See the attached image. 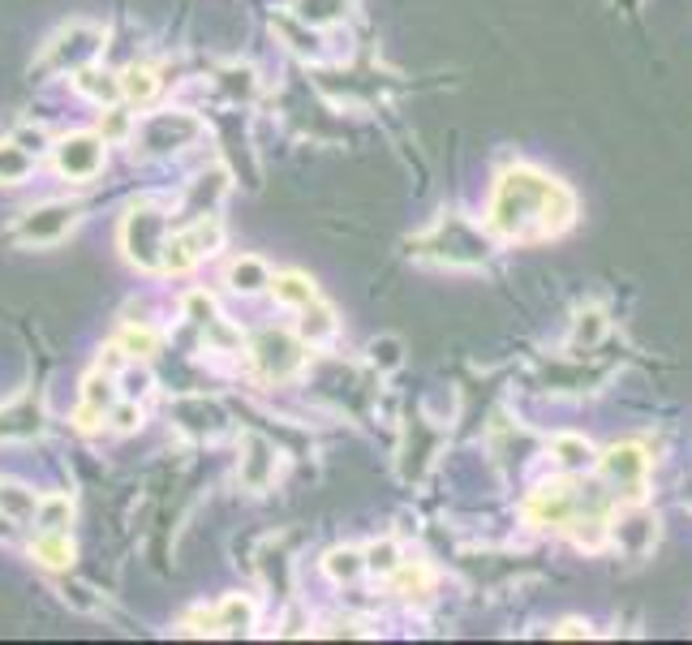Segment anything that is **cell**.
Masks as SVG:
<instances>
[{"label": "cell", "mask_w": 692, "mask_h": 645, "mask_svg": "<svg viewBox=\"0 0 692 645\" xmlns=\"http://www.w3.org/2000/svg\"><path fill=\"white\" fill-rule=\"evenodd\" d=\"M576 224V194L534 164H516L494 181L486 228L499 241H551Z\"/></svg>", "instance_id": "cell-1"}, {"label": "cell", "mask_w": 692, "mask_h": 645, "mask_svg": "<svg viewBox=\"0 0 692 645\" xmlns=\"http://www.w3.org/2000/svg\"><path fill=\"white\" fill-rule=\"evenodd\" d=\"M417 259H430V263H448V267H478L490 254V237L469 228L461 215H443L421 241L414 246Z\"/></svg>", "instance_id": "cell-2"}, {"label": "cell", "mask_w": 692, "mask_h": 645, "mask_svg": "<svg viewBox=\"0 0 692 645\" xmlns=\"http://www.w3.org/2000/svg\"><path fill=\"white\" fill-rule=\"evenodd\" d=\"M594 465H598L602 482L616 487V495H623V500H641L654 461H649V452H645L641 443H616V447H607Z\"/></svg>", "instance_id": "cell-3"}, {"label": "cell", "mask_w": 692, "mask_h": 645, "mask_svg": "<svg viewBox=\"0 0 692 645\" xmlns=\"http://www.w3.org/2000/svg\"><path fill=\"white\" fill-rule=\"evenodd\" d=\"M607 542H616L628 560H645L658 542V516L649 507H641V500H628L623 512H611Z\"/></svg>", "instance_id": "cell-4"}, {"label": "cell", "mask_w": 692, "mask_h": 645, "mask_svg": "<svg viewBox=\"0 0 692 645\" xmlns=\"http://www.w3.org/2000/svg\"><path fill=\"white\" fill-rule=\"evenodd\" d=\"M215 246H219V224L215 219H199V224H190L186 232H177L172 241H164V267L168 272H186V267H194L203 254H215Z\"/></svg>", "instance_id": "cell-5"}, {"label": "cell", "mask_w": 692, "mask_h": 645, "mask_svg": "<svg viewBox=\"0 0 692 645\" xmlns=\"http://www.w3.org/2000/svg\"><path fill=\"white\" fill-rule=\"evenodd\" d=\"M104 139L99 134H70L57 143V168L70 181H95L104 168Z\"/></svg>", "instance_id": "cell-6"}, {"label": "cell", "mask_w": 692, "mask_h": 645, "mask_svg": "<svg viewBox=\"0 0 692 645\" xmlns=\"http://www.w3.org/2000/svg\"><path fill=\"white\" fill-rule=\"evenodd\" d=\"M73 224H77V207H70V203H48V207L31 212L17 224V241H26V246H48V241H61Z\"/></svg>", "instance_id": "cell-7"}, {"label": "cell", "mask_w": 692, "mask_h": 645, "mask_svg": "<svg viewBox=\"0 0 692 645\" xmlns=\"http://www.w3.org/2000/svg\"><path fill=\"white\" fill-rule=\"evenodd\" d=\"M301 345L297 341H288L284 332H263L259 341H254V361L263 366V374L267 379H288L297 366H301Z\"/></svg>", "instance_id": "cell-8"}, {"label": "cell", "mask_w": 692, "mask_h": 645, "mask_svg": "<svg viewBox=\"0 0 692 645\" xmlns=\"http://www.w3.org/2000/svg\"><path fill=\"white\" fill-rule=\"evenodd\" d=\"M607 336V310L602 306H585L572 323V336H568V354L572 358H589Z\"/></svg>", "instance_id": "cell-9"}, {"label": "cell", "mask_w": 692, "mask_h": 645, "mask_svg": "<svg viewBox=\"0 0 692 645\" xmlns=\"http://www.w3.org/2000/svg\"><path fill=\"white\" fill-rule=\"evenodd\" d=\"M31 556L48 569H70L73 564V542L65 529H44L35 542H31Z\"/></svg>", "instance_id": "cell-10"}, {"label": "cell", "mask_w": 692, "mask_h": 645, "mask_svg": "<svg viewBox=\"0 0 692 645\" xmlns=\"http://www.w3.org/2000/svg\"><path fill=\"white\" fill-rule=\"evenodd\" d=\"M554 461L568 469V474H581V469H589L598 456H594V443L589 439H581V434H559L551 443Z\"/></svg>", "instance_id": "cell-11"}, {"label": "cell", "mask_w": 692, "mask_h": 645, "mask_svg": "<svg viewBox=\"0 0 692 645\" xmlns=\"http://www.w3.org/2000/svg\"><path fill=\"white\" fill-rule=\"evenodd\" d=\"M0 512H4L9 521H31V516L39 512V500H35V491H26V487L0 482Z\"/></svg>", "instance_id": "cell-12"}, {"label": "cell", "mask_w": 692, "mask_h": 645, "mask_svg": "<svg viewBox=\"0 0 692 645\" xmlns=\"http://www.w3.org/2000/svg\"><path fill=\"white\" fill-rule=\"evenodd\" d=\"M272 292H276V301L284 306H314V285L306 280V276H297V272H284L272 280Z\"/></svg>", "instance_id": "cell-13"}, {"label": "cell", "mask_w": 692, "mask_h": 645, "mask_svg": "<svg viewBox=\"0 0 692 645\" xmlns=\"http://www.w3.org/2000/svg\"><path fill=\"white\" fill-rule=\"evenodd\" d=\"M228 285L237 288V292H259L263 285H272V272H267L259 259H241V263H232Z\"/></svg>", "instance_id": "cell-14"}, {"label": "cell", "mask_w": 692, "mask_h": 645, "mask_svg": "<svg viewBox=\"0 0 692 645\" xmlns=\"http://www.w3.org/2000/svg\"><path fill=\"white\" fill-rule=\"evenodd\" d=\"M26 172H31V151H22L17 143H0V181L17 186L26 181Z\"/></svg>", "instance_id": "cell-15"}, {"label": "cell", "mask_w": 692, "mask_h": 645, "mask_svg": "<svg viewBox=\"0 0 692 645\" xmlns=\"http://www.w3.org/2000/svg\"><path fill=\"white\" fill-rule=\"evenodd\" d=\"M155 91H159V82H155V73L146 70V65H134V70L121 73V95L126 99L146 104V99H155Z\"/></svg>", "instance_id": "cell-16"}, {"label": "cell", "mask_w": 692, "mask_h": 645, "mask_svg": "<svg viewBox=\"0 0 692 645\" xmlns=\"http://www.w3.org/2000/svg\"><path fill=\"white\" fill-rule=\"evenodd\" d=\"M215 624H219V629H250V624H254V602L241 598V594L224 598V607L215 611Z\"/></svg>", "instance_id": "cell-17"}, {"label": "cell", "mask_w": 692, "mask_h": 645, "mask_svg": "<svg viewBox=\"0 0 692 645\" xmlns=\"http://www.w3.org/2000/svg\"><path fill=\"white\" fill-rule=\"evenodd\" d=\"M396 594H405V598H426V589H430V573L421 569V564H396Z\"/></svg>", "instance_id": "cell-18"}, {"label": "cell", "mask_w": 692, "mask_h": 645, "mask_svg": "<svg viewBox=\"0 0 692 645\" xmlns=\"http://www.w3.org/2000/svg\"><path fill=\"white\" fill-rule=\"evenodd\" d=\"M77 91L104 104V99H117V95H121V82H108V73H91V70H82V73H77Z\"/></svg>", "instance_id": "cell-19"}, {"label": "cell", "mask_w": 692, "mask_h": 645, "mask_svg": "<svg viewBox=\"0 0 692 645\" xmlns=\"http://www.w3.org/2000/svg\"><path fill=\"white\" fill-rule=\"evenodd\" d=\"M73 516V503L65 495H57V500H44L39 503V525L44 529H65Z\"/></svg>", "instance_id": "cell-20"}, {"label": "cell", "mask_w": 692, "mask_h": 645, "mask_svg": "<svg viewBox=\"0 0 692 645\" xmlns=\"http://www.w3.org/2000/svg\"><path fill=\"white\" fill-rule=\"evenodd\" d=\"M396 564H401V551H396V542H374V547L366 551V569H374V573L392 576V573H396Z\"/></svg>", "instance_id": "cell-21"}, {"label": "cell", "mask_w": 692, "mask_h": 645, "mask_svg": "<svg viewBox=\"0 0 692 645\" xmlns=\"http://www.w3.org/2000/svg\"><path fill=\"white\" fill-rule=\"evenodd\" d=\"M121 345H126V354H130V358H151V354L159 349V341H155V332H151V327H126Z\"/></svg>", "instance_id": "cell-22"}, {"label": "cell", "mask_w": 692, "mask_h": 645, "mask_svg": "<svg viewBox=\"0 0 692 645\" xmlns=\"http://www.w3.org/2000/svg\"><path fill=\"white\" fill-rule=\"evenodd\" d=\"M361 569H366V560H361L357 551H332V556H327V573L336 576V581H353Z\"/></svg>", "instance_id": "cell-23"}, {"label": "cell", "mask_w": 692, "mask_h": 645, "mask_svg": "<svg viewBox=\"0 0 692 645\" xmlns=\"http://www.w3.org/2000/svg\"><path fill=\"white\" fill-rule=\"evenodd\" d=\"M306 341H323V336H332L336 332V319H332V310H314L310 319H306Z\"/></svg>", "instance_id": "cell-24"}, {"label": "cell", "mask_w": 692, "mask_h": 645, "mask_svg": "<svg viewBox=\"0 0 692 645\" xmlns=\"http://www.w3.org/2000/svg\"><path fill=\"white\" fill-rule=\"evenodd\" d=\"M374 366L379 370H396L401 366V341H374Z\"/></svg>", "instance_id": "cell-25"}, {"label": "cell", "mask_w": 692, "mask_h": 645, "mask_svg": "<svg viewBox=\"0 0 692 645\" xmlns=\"http://www.w3.org/2000/svg\"><path fill=\"white\" fill-rule=\"evenodd\" d=\"M250 452H254V456H250V465H267V456H272V447H267L263 439H250ZM241 478H246L250 487H263V474H250V469H241Z\"/></svg>", "instance_id": "cell-26"}, {"label": "cell", "mask_w": 692, "mask_h": 645, "mask_svg": "<svg viewBox=\"0 0 692 645\" xmlns=\"http://www.w3.org/2000/svg\"><path fill=\"white\" fill-rule=\"evenodd\" d=\"M190 314H194L199 323H211V314H215V301H211V297H203V292H194V297H190Z\"/></svg>", "instance_id": "cell-27"}, {"label": "cell", "mask_w": 692, "mask_h": 645, "mask_svg": "<svg viewBox=\"0 0 692 645\" xmlns=\"http://www.w3.org/2000/svg\"><path fill=\"white\" fill-rule=\"evenodd\" d=\"M589 633H594V629H589L585 620H563V624L554 629V637H589Z\"/></svg>", "instance_id": "cell-28"}, {"label": "cell", "mask_w": 692, "mask_h": 645, "mask_svg": "<svg viewBox=\"0 0 692 645\" xmlns=\"http://www.w3.org/2000/svg\"><path fill=\"white\" fill-rule=\"evenodd\" d=\"M139 422H142V414L134 409V405H121V409H117V427L130 430V427H139Z\"/></svg>", "instance_id": "cell-29"}, {"label": "cell", "mask_w": 692, "mask_h": 645, "mask_svg": "<svg viewBox=\"0 0 692 645\" xmlns=\"http://www.w3.org/2000/svg\"><path fill=\"white\" fill-rule=\"evenodd\" d=\"M623 4H632V9H636V4H641V0H623Z\"/></svg>", "instance_id": "cell-30"}]
</instances>
